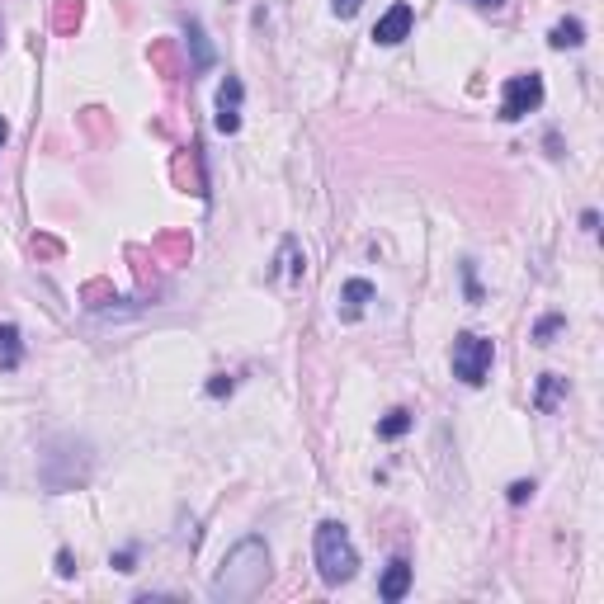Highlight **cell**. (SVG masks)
Here are the masks:
<instances>
[{
    "label": "cell",
    "mask_w": 604,
    "mask_h": 604,
    "mask_svg": "<svg viewBox=\"0 0 604 604\" xmlns=\"http://www.w3.org/2000/svg\"><path fill=\"white\" fill-rule=\"evenodd\" d=\"M0 142H5V123H0Z\"/></svg>",
    "instance_id": "ffe728a7"
},
{
    "label": "cell",
    "mask_w": 604,
    "mask_h": 604,
    "mask_svg": "<svg viewBox=\"0 0 604 604\" xmlns=\"http://www.w3.org/2000/svg\"><path fill=\"white\" fill-rule=\"evenodd\" d=\"M472 5H482V10H501L505 0H472Z\"/></svg>",
    "instance_id": "d6986e66"
},
{
    "label": "cell",
    "mask_w": 604,
    "mask_h": 604,
    "mask_svg": "<svg viewBox=\"0 0 604 604\" xmlns=\"http://www.w3.org/2000/svg\"><path fill=\"white\" fill-rule=\"evenodd\" d=\"M359 5H364V0H331V10H336L340 19H354L359 15Z\"/></svg>",
    "instance_id": "9a60e30c"
},
{
    "label": "cell",
    "mask_w": 604,
    "mask_h": 604,
    "mask_svg": "<svg viewBox=\"0 0 604 604\" xmlns=\"http://www.w3.org/2000/svg\"><path fill=\"white\" fill-rule=\"evenodd\" d=\"M114 562H118V571H133V548H123V553H118Z\"/></svg>",
    "instance_id": "ac0fdd59"
},
{
    "label": "cell",
    "mask_w": 604,
    "mask_h": 604,
    "mask_svg": "<svg viewBox=\"0 0 604 604\" xmlns=\"http://www.w3.org/2000/svg\"><path fill=\"white\" fill-rule=\"evenodd\" d=\"M317 571L326 586H345L354 571H359V553H354V538L340 520H321L317 524Z\"/></svg>",
    "instance_id": "7a4b0ae2"
},
{
    "label": "cell",
    "mask_w": 604,
    "mask_h": 604,
    "mask_svg": "<svg viewBox=\"0 0 604 604\" xmlns=\"http://www.w3.org/2000/svg\"><path fill=\"white\" fill-rule=\"evenodd\" d=\"M406 590H411V562H406V557H392L383 571V581H378V595H383L387 604H397V600H406Z\"/></svg>",
    "instance_id": "52a82bcc"
},
{
    "label": "cell",
    "mask_w": 604,
    "mask_h": 604,
    "mask_svg": "<svg viewBox=\"0 0 604 604\" xmlns=\"http://www.w3.org/2000/svg\"><path fill=\"white\" fill-rule=\"evenodd\" d=\"M302 260H298V241H284V251H279V269L274 274H288V279H302Z\"/></svg>",
    "instance_id": "4fadbf2b"
},
{
    "label": "cell",
    "mask_w": 604,
    "mask_h": 604,
    "mask_svg": "<svg viewBox=\"0 0 604 604\" xmlns=\"http://www.w3.org/2000/svg\"><path fill=\"white\" fill-rule=\"evenodd\" d=\"M265 586H269V548H265V538L251 534L222 557L218 576H213V600L241 604V600H255Z\"/></svg>",
    "instance_id": "6da1fadb"
},
{
    "label": "cell",
    "mask_w": 604,
    "mask_h": 604,
    "mask_svg": "<svg viewBox=\"0 0 604 604\" xmlns=\"http://www.w3.org/2000/svg\"><path fill=\"white\" fill-rule=\"evenodd\" d=\"M529 496H534V482H515V487H510V505H524Z\"/></svg>",
    "instance_id": "2e32d148"
},
{
    "label": "cell",
    "mask_w": 604,
    "mask_h": 604,
    "mask_svg": "<svg viewBox=\"0 0 604 604\" xmlns=\"http://www.w3.org/2000/svg\"><path fill=\"white\" fill-rule=\"evenodd\" d=\"M406 430H411V411H402V406H397V411H387V416L378 420V435H383V439H402Z\"/></svg>",
    "instance_id": "8fae6325"
},
{
    "label": "cell",
    "mask_w": 604,
    "mask_h": 604,
    "mask_svg": "<svg viewBox=\"0 0 604 604\" xmlns=\"http://www.w3.org/2000/svg\"><path fill=\"white\" fill-rule=\"evenodd\" d=\"M241 95H246L241 81L227 76L218 90V133H236V128H241Z\"/></svg>",
    "instance_id": "8992f818"
},
{
    "label": "cell",
    "mask_w": 604,
    "mask_h": 604,
    "mask_svg": "<svg viewBox=\"0 0 604 604\" xmlns=\"http://www.w3.org/2000/svg\"><path fill=\"white\" fill-rule=\"evenodd\" d=\"M0 364H5V369L19 364V331L15 326H0Z\"/></svg>",
    "instance_id": "7c38bea8"
},
{
    "label": "cell",
    "mask_w": 604,
    "mask_h": 604,
    "mask_svg": "<svg viewBox=\"0 0 604 604\" xmlns=\"http://www.w3.org/2000/svg\"><path fill=\"white\" fill-rule=\"evenodd\" d=\"M411 24H416V10H411V5H392V10L373 24V43H378V48H397L402 38H411Z\"/></svg>",
    "instance_id": "5b68a950"
},
{
    "label": "cell",
    "mask_w": 604,
    "mask_h": 604,
    "mask_svg": "<svg viewBox=\"0 0 604 604\" xmlns=\"http://www.w3.org/2000/svg\"><path fill=\"white\" fill-rule=\"evenodd\" d=\"M543 104V76L538 71H524V76H510L501 90V118L505 123H520L524 114H534Z\"/></svg>",
    "instance_id": "277c9868"
},
{
    "label": "cell",
    "mask_w": 604,
    "mask_h": 604,
    "mask_svg": "<svg viewBox=\"0 0 604 604\" xmlns=\"http://www.w3.org/2000/svg\"><path fill=\"white\" fill-rule=\"evenodd\" d=\"M227 392H232V378H227V373H218V378L208 383V397H227Z\"/></svg>",
    "instance_id": "e0dca14e"
},
{
    "label": "cell",
    "mask_w": 604,
    "mask_h": 604,
    "mask_svg": "<svg viewBox=\"0 0 604 604\" xmlns=\"http://www.w3.org/2000/svg\"><path fill=\"white\" fill-rule=\"evenodd\" d=\"M557 331H562V317H543V321H538V331H534V340H538V345H553Z\"/></svg>",
    "instance_id": "5bb4252c"
},
{
    "label": "cell",
    "mask_w": 604,
    "mask_h": 604,
    "mask_svg": "<svg viewBox=\"0 0 604 604\" xmlns=\"http://www.w3.org/2000/svg\"><path fill=\"white\" fill-rule=\"evenodd\" d=\"M562 392H567V378H557V373H543V383H538V411H553Z\"/></svg>",
    "instance_id": "30bf717a"
},
{
    "label": "cell",
    "mask_w": 604,
    "mask_h": 604,
    "mask_svg": "<svg viewBox=\"0 0 604 604\" xmlns=\"http://www.w3.org/2000/svg\"><path fill=\"white\" fill-rule=\"evenodd\" d=\"M548 43H553L557 52L581 48V43H586V24H581V19H562V24H553V34H548Z\"/></svg>",
    "instance_id": "9c48e42d"
},
{
    "label": "cell",
    "mask_w": 604,
    "mask_h": 604,
    "mask_svg": "<svg viewBox=\"0 0 604 604\" xmlns=\"http://www.w3.org/2000/svg\"><path fill=\"white\" fill-rule=\"evenodd\" d=\"M373 293H378V288H373L369 279H350V284L340 288V317L359 321V317H364V307L373 302Z\"/></svg>",
    "instance_id": "ba28073f"
},
{
    "label": "cell",
    "mask_w": 604,
    "mask_h": 604,
    "mask_svg": "<svg viewBox=\"0 0 604 604\" xmlns=\"http://www.w3.org/2000/svg\"><path fill=\"white\" fill-rule=\"evenodd\" d=\"M491 364H496V345L487 336H477V331H463V336L453 340V378L468 387H482L487 383Z\"/></svg>",
    "instance_id": "3957f363"
}]
</instances>
